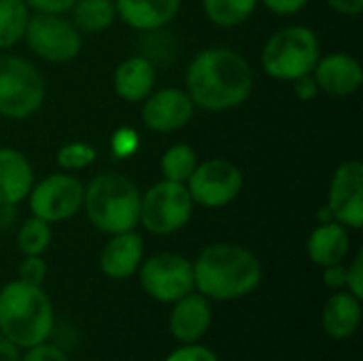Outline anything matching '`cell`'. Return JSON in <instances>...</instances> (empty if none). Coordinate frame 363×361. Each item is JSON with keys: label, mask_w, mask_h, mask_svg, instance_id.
<instances>
[{"label": "cell", "mask_w": 363, "mask_h": 361, "mask_svg": "<svg viewBox=\"0 0 363 361\" xmlns=\"http://www.w3.org/2000/svg\"><path fill=\"white\" fill-rule=\"evenodd\" d=\"M253 70L234 49H202L187 66L185 85L196 106L204 111H230L245 104L253 91Z\"/></svg>", "instance_id": "6da1fadb"}, {"label": "cell", "mask_w": 363, "mask_h": 361, "mask_svg": "<svg viewBox=\"0 0 363 361\" xmlns=\"http://www.w3.org/2000/svg\"><path fill=\"white\" fill-rule=\"evenodd\" d=\"M194 264V287L211 302H234L253 294L264 279L262 262L253 251L234 243L204 247Z\"/></svg>", "instance_id": "7a4b0ae2"}, {"label": "cell", "mask_w": 363, "mask_h": 361, "mask_svg": "<svg viewBox=\"0 0 363 361\" xmlns=\"http://www.w3.org/2000/svg\"><path fill=\"white\" fill-rule=\"evenodd\" d=\"M53 323V304L43 285L15 279L0 289V334L17 349L49 340Z\"/></svg>", "instance_id": "3957f363"}, {"label": "cell", "mask_w": 363, "mask_h": 361, "mask_svg": "<svg viewBox=\"0 0 363 361\" xmlns=\"http://www.w3.org/2000/svg\"><path fill=\"white\" fill-rule=\"evenodd\" d=\"M140 189L134 181L117 172L96 174L83 191V211L89 223L111 236L138 228Z\"/></svg>", "instance_id": "277c9868"}, {"label": "cell", "mask_w": 363, "mask_h": 361, "mask_svg": "<svg viewBox=\"0 0 363 361\" xmlns=\"http://www.w3.org/2000/svg\"><path fill=\"white\" fill-rule=\"evenodd\" d=\"M321 57L317 34L306 26H287L274 32L262 51V68L277 81H296L313 72Z\"/></svg>", "instance_id": "5b68a950"}, {"label": "cell", "mask_w": 363, "mask_h": 361, "mask_svg": "<svg viewBox=\"0 0 363 361\" xmlns=\"http://www.w3.org/2000/svg\"><path fill=\"white\" fill-rule=\"evenodd\" d=\"M194 206L185 183L162 179L140 196L138 226L153 236H170L189 223Z\"/></svg>", "instance_id": "8992f818"}, {"label": "cell", "mask_w": 363, "mask_h": 361, "mask_svg": "<svg viewBox=\"0 0 363 361\" xmlns=\"http://www.w3.org/2000/svg\"><path fill=\"white\" fill-rule=\"evenodd\" d=\"M45 100V81L36 66L17 55H0V115L6 119L32 117Z\"/></svg>", "instance_id": "52a82bcc"}, {"label": "cell", "mask_w": 363, "mask_h": 361, "mask_svg": "<svg viewBox=\"0 0 363 361\" xmlns=\"http://www.w3.org/2000/svg\"><path fill=\"white\" fill-rule=\"evenodd\" d=\"M140 289L160 304H172L194 291V264L181 253L160 251L143 260L138 268Z\"/></svg>", "instance_id": "ba28073f"}, {"label": "cell", "mask_w": 363, "mask_h": 361, "mask_svg": "<svg viewBox=\"0 0 363 361\" xmlns=\"http://www.w3.org/2000/svg\"><path fill=\"white\" fill-rule=\"evenodd\" d=\"M23 40L30 51L45 62L62 64L81 53L83 38L70 17L60 13H34L28 19Z\"/></svg>", "instance_id": "9c48e42d"}, {"label": "cell", "mask_w": 363, "mask_h": 361, "mask_svg": "<svg viewBox=\"0 0 363 361\" xmlns=\"http://www.w3.org/2000/svg\"><path fill=\"white\" fill-rule=\"evenodd\" d=\"M83 183L68 172H53L32 185L28 194L30 213L47 223H62L83 209Z\"/></svg>", "instance_id": "30bf717a"}, {"label": "cell", "mask_w": 363, "mask_h": 361, "mask_svg": "<svg viewBox=\"0 0 363 361\" xmlns=\"http://www.w3.org/2000/svg\"><path fill=\"white\" fill-rule=\"evenodd\" d=\"M185 185L194 204L204 209H223L240 196L245 177L234 162L215 157L198 164Z\"/></svg>", "instance_id": "8fae6325"}, {"label": "cell", "mask_w": 363, "mask_h": 361, "mask_svg": "<svg viewBox=\"0 0 363 361\" xmlns=\"http://www.w3.org/2000/svg\"><path fill=\"white\" fill-rule=\"evenodd\" d=\"M328 206L334 221L342 223L347 230L363 228V164L359 160H349L340 164L330 181Z\"/></svg>", "instance_id": "7c38bea8"}, {"label": "cell", "mask_w": 363, "mask_h": 361, "mask_svg": "<svg viewBox=\"0 0 363 361\" xmlns=\"http://www.w3.org/2000/svg\"><path fill=\"white\" fill-rule=\"evenodd\" d=\"M194 111L196 104L185 89L162 87V89H153L143 100L140 117L151 132L168 134L185 128L191 121Z\"/></svg>", "instance_id": "4fadbf2b"}, {"label": "cell", "mask_w": 363, "mask_h": 361, "mask_svg": "<svg viewBox=\"0 0 363 361\" xmlns=\"http://www.w3.org/2000/svg\"><path fill=\"white\" fill-rule=\"evenodd\" d=\"M213 326V302L200 291H189L170 304L168 332L179 345L200 343Z\"/></svg>", "instance_id": "5bb4252c"}, {"label": "cell", "mask_w": 363, "mask_h": 361, "mask_svg": "<svg viewBox=\"0 0 363 361\" xmlns=\"http://www.w3.org/2000/svg\"><path fill=\"white\" fill-rule=\"evenodd\" d=\"M145 260V243L136 230L111 234L100 251L98 266L106 279L125 281L134 277Z\"/></svg>", "instance_id": "9a60e30c"}, {"label": "cell", "mask_w": 363, "mask_h": 361, "mask_svg": "<svg viewBox=\"0 0 363 361\" xmlns=\"http://www.w3.org/2000/svg\"><path fill=\"white\" fill-rule=\"evenodd\" d=\"M313 77L319 85V91L345 98L359 91L363 83V68L357 57L336 51L317 60Z\"/></svg>", "instance_id": "2e32d148"}, {"label": "cell", "mask_w": 363, "mask_h": 361, "mask_svg": "<svg viewBox=\"0 0 363 361\" xmlns=\"http://www.w3.org/2000/svg\"><path fill=\"white\" fill-rule=\"evenodd\" d=\"M34 185L30 160L13 147L0 149V206L21 204Z\"/></svg>", "instance_id": "e0dca14e"}, {"label": "cell", "mask_w": 363, "mask_h": 361, "mask_svg": "<svg viewBox=\"0 0 363 361\" xmlns=\"http://www.w3.org/2000/svg\"><path fill=\"white\" fill-rule=\"evenodd\" d=\"M363 300L355 298L353 294H349L347 289L342 291H334L321 311V326L323 332L332 338V340H349L357 334L359 326H362L363 317Z\"/></svg>", "instance_id": "ac0fdd59"}, {"label": "cell", "mask_w": 363, "mask_h": 361, "mask_svg": "<svg viewBox=\"0 0 363 361\" xmlns=\"http://www.w3.org/2000/svg\"><path fill=\"white\" fill-rule=\"evenodd\" d=\"M115 9L125 26L140 32H153L177 17L181 0H115Z\"/></svg>", "instance_id": "d6986e66"}, {"label": "cell", "mask_w": 363, "mask_h": 361, "mask_svg": "<svg viewBox=\"0 0 363 361\" xmlns=\"http://www.w3.org/2000/svg\"><path fill=\"white\" fill-rule=\"evenodd\" d=\"M349 251H351L349 230L342 223H338V221L319 223L308 234L306 255L319 268L334 266V264H342L349 257Z\"/></svg>", "instance_id": "ffe728a7"}, {"label": "cell", "mask_w": 363, "mask_h": 361, "mask_svg": "<svg viewBox=\"0 0 363 361\" xmlns=\"http://www.w3.org/2000/svg\"><path fill=\"white\" fill-rule=\"evenodd\" d=\"M113 87L125 102H143L155 89V66L145 55L125 57L113 74Z\"/></svg>", "instance_id": "44dd1931"}, {"label": "cell", "mask_w": 363, "mask_h": 361, "mask_svg": "<svg viewBox=\"0 0 363 361\" xmlns=\"http://www.w3.org/2000/svg\"><path fill=\"white\" fill-rule=\"evenodd\" d=\"M117 19L115 0H74L70 6V21L79 32L96 34L113 26Z\"/></svg>", "instance_id": "7402d4cb"}, {"label": "cell", "mask_w": 363, "mask_h": 361, "mask_svg": "<svg viewBox=\"0 0 363 361\" xmlns=\"http://www.w3.org/2000/svg\"><path fill=\"white\" fill-rule=\"evenodd\" d=\"M257 4L259 0H202L206 19L219 28H236L245 23Z\"/></svg>", "instance_id": "603a6c76"}, {"label": "cell", "mask_w": 363, "mask_h": 361, "mask_svg": "<svg viewBox=\"0 0 363 361\" xmlns=\"http://www.w3.org/2000/svg\"><path fill=\"white\" fill-rule=\"evenodd\" d=\"M30 19V6L23 0H0V49L17 45Z\"/></svg>", "instance_id": "cb8c5ba5"}, {"label": "cell", "mask_w": 363, "mask_h": 361, "mask_svg": "<svg viewBox=\"0 0 363 361\" xmlns=\"http://www.w3.org/2000/svg\"><path fill=\"white\" fill-rule=\"evenodd\" d=\"M198 164L200 162H198V153L194 151V147H189L185 143H177L164 151L160 168H162V174L166 181L187 183Z\"/></svg>", "instance_id": "d4e9b609"}, {"label": "cell", "mask_w": 363, "mask_h": 361, "mask_svg": "<svg viewBox=\"0 0 363 361\" xmlns=\"http://www.w3.org/2000/svg\"><path fill=\"white\" fill-rule=\"evenodd\" d=\"M51 238H53L51 223L32 215L19 226L15 243L21 255H43L49 249Z\"/></svg>", "instance_id": "484cf974"}, {"label": "cell", "mask_w": 363, "mask_h": 361, "mask_svg": "<svg viewBox=\"0 0 363 361\" xmlns=\"http://www.w3.org/2000/svg\"><path fill=\"white\" fill-rule=\"evenodd\" d=\"M55 162L62 170H83L96 162V149L87 143H68L57 149Z\"/></svg>", "instance_id": "4316f807"}, {"label": "cell", "mask_w": 363, "mask_h": 361, "mask_svg": "<svg viewBox=\"0 0 363 361\" xmlns=\"http://www.w3.org/2000/svg\"><path fill=\"white\" fill-rule=\"evenodd\" d=\"M140 147V136L134 128H119L111 136V151L117 160L132 157Z\"/></svg>", "instance_id": "83f0119b"}, {"label": "cell", "mask_w": 363, "mask_h": 361, "mask_svg": "<svg viewBox=\"0 0 363 361\" xmlns=\"http://www.w3.org/2000/svg\"><path fill=\"white\" fill-rule=\"evenodd\" d=\"M17 279L30 285H43L47 279V262L43 255H23L17 266Z\"/></svg>", "instance_id": "f1b7e54d"}, {"label": "cell", "mask_w": 363, "mask_h": 361, "mask_svg": "<svg viewBox=\"0 0 363 361\" xmlns=\"http://www.w3.org/2000/svg\"><path fill=\"white\" fill-rule=\"evenodd\" d=\"M21 361H70L66 351L49 340L32 345L21 351Z\"/></svg>", "instance_id": "f546056e"}, {"label": "cell", "mask_w": 363, "mask_h": 361, "mask_svg": "<svg viewBox=\"0 0 363 361\" xmlns=\"http://www.w3.org/2000/svg\"><path fill=\"white\" fill-rule=\"evenodd\" d=\"M164 361H219L217 353L202 345V343H191V345H179Z\"/></svg>", "instance_id": "4dcf8cb0"}, {"label": "cell", "mask_w": 363, "mask_h": 361, "mask_svg": "<svg viewBox=\"0 0 363 361\" xmlns=\"http://www.w3.org/2000/svg\"><path fill=\"white\" fill-rule=\"evenodd\" d=\"M347 291L363 300V251L359 249L347 266Z\"/></svg>", "instance_id": "1f68e13d"}, {"label": "cell", "mask_w": 363, "mask_h": 361, "mask_svg": "<svg viewBox=\"0 0 363 361\" xmlns=\"http://www.w3.org/2000/svg\"><path fill=\"white\" fill-rule=\"evenodd\" d=\"M323 285L332 291H342L347 289V266L342 264H334V266H325L323 268Z\"/></svg>", "instance_id": "d6a6232c"}, {"label": "cell", "mask_w": 363, "mask_h": 361, "mask_svg": "<svg viewBox=\"0 0 363 361\" xmlns=\"http://www.w3.org/2000/svg\"><path fill=\"white\" fill-rule=\"evenodd\" d=\"M291 83H294V94H296V98H300L302 102H308V100H313V98L319 96V85H317L313 72L302 74V77H298V79L291 81Z\"/></svg>", "instance_id": "836d02e7"}, {"label": "cell", "mask_w": 363, "mask_h": 361, "mask_svg": "<svg viewBox=\"0 0 363 361\" xmlns=\"http://www.w3.org/2000/svg\"><path fill=\"white\" fill-rule=\"evenodd\" d=\"M274 15H296L306 9L308 0H259Z\"/></svg>", "instance_id": "e575fe53"}, {"label": "cell", "mask_w": 363, "mask_h": 361, "mask_svg": "<svg viewBox=\"0 0 363 361\" xmlns=\"http://www.w3.org/2000/svg\"><path fill=\"white\" fill-rule=\"evenodd\" d=\"M34 13H68L74 0H23Z\"/></svg>", "instance_id": "d590c367"}, {"label": "cell", "mask_w": 363, "mask_h": 361, "mask_svg": "<svg viewBox=\"0 0 363 361\" xmlns=\"http://www.w3.org/2000/svg\"><path fill=\"white\" fill-rule=\"evenodd\" d=\"M336 13L347 15V17H355L363 11V0H325Z\"/></svg>", "instance_id": "8d00e7d4"}, {"label": "cell", "mask_w": 363, "mask_h": 361, "mask_svg": "<svg viewBox=\"0 0 363 361\" xmlns=\"http://www.w3.org/2000/svg\"><path fill=\"white\" fill-rule=\"evenodd\" d=\"M0 361H21V349L9 343L2 334H0Z\"/></svg>", "instance_id": "74e56055"}, {"label": "cell", "mask_w": 363, "mask_h": 361, "mask_svg": "<svg viewBox=\"0 0 363 361\" xmlns=\"http://www.w3.org/2000/svg\"><path fill=\"white\" fill-rule=\"evenodd\" d=\"M317 219H319V223L334 221V215H332V211H330V206H328V204H325V206H321V209L317 211Z\"/></svg>", "instance_id": "f35d334b"}]
</instances>
